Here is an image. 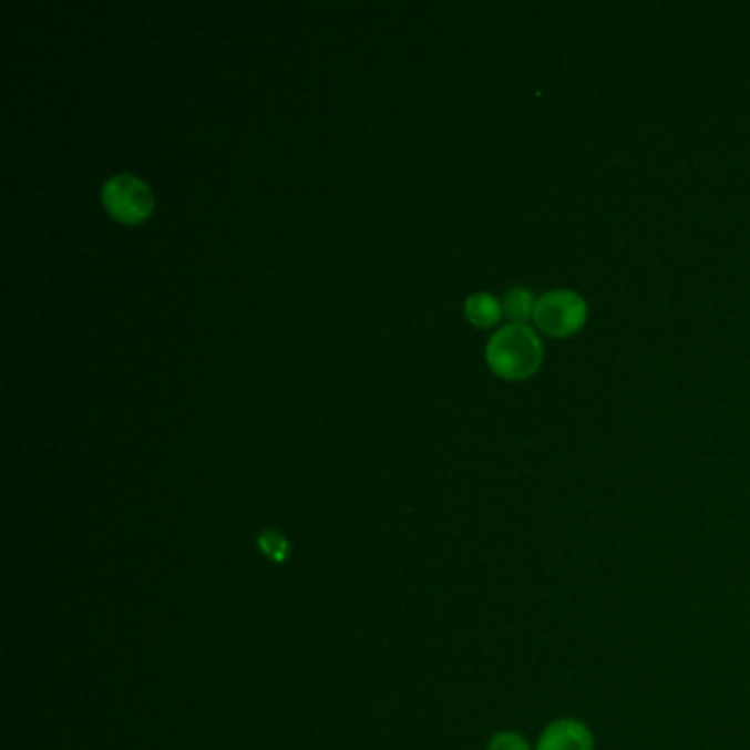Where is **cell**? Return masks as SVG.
<instances>
[{
    "instance_id": "obj_4",
    "label": "cell",
    "mask_w": 750,
    "mask_h": 750,
    "mask_svg": "<svg viewBox=\"0 0 750 750\" xmlns=\"http://www.w3.org/2000/svg\"><path fill=\"white\" fill-rule=\"evenodd\" d=\"M535 750H597V740L584 720L562 716L542 729Z\"/></svg>"
},
{
    "instance_id": "obj_7",
    "label": "cell",
    "mask_w": 750,
    "mask_h": 750,
    "mask_svg": "<svg viewBox=\"0 0 750 750\" xmlns=\"http://www.w3.org/2000/svg\"><path fill=\"white\" fill-rule=\"evenodd\" d=\"M258 544H260L263 553L269 555V557L276 559V562H285L287 555H289V548H291L289 542L285 540V535H280V533H276V531H265V533H260Z\"/></svg>"
},
{
    "instance_id": "obj_3",
    "label": "cell",
    "mask_w": 750,
    "mask_h": 750,
    "mask_svg": "<svg viewBox=\"0 0 750 750\" xmlns=\"http://www.w3.org/2000/svg\"><path fill=\"white\" fill-rule=\"evenodd\" d=\"M588 319V304L586 300L571 291V289H557L544 294L533 312V321L540 332L555 337V339H566L577 335Z\"/></svg>"
},
{
    "instance_id": "obj_8",
    "label": "cell",
    "mask_w": 750,
    "mask_h": 750,
    "mask_svg": "<svg viewBox=\"0 0 750 750\" xmlns=\"http://www.w3.org/2000/svg\"><path fill=\"white\" fill-rule=\"evenodd\" d=\"M486 750H535V747L520 731H497L489 740Z\"/></svg>"
},
{
    "instance_id": "obj_2",
    "label": "cell",
    "mask_w": 750,
    "mask_h": 750,
    "mask_svg": "<svg viewBox=\"0 0 750 750\" xmlns=\"http://www.w3.org/2000/svg\"><path fill=\"white\" fill-rule=\"evenodd\" d=\"M106 212L122 225H142L152 216L154 194L151 185L135 174H115L102 187Z\"/></svg>"
},
{
    "instance_id": "obj_5",
    "label": "cell",
    "mask_w": 750,
    "mask_h": 750,
    "mask_svg": "<svg viewBox=\"0 0 750 750\" xmlns=\"http://www.w3.org/2000/svg\"><path fill=\"white\" fill-rule=\"evenodd\" d=\"M464 317L477 328H491L502 317V306L491 294H475L464 301Z\"/></svg>"
},
{
    "instance_id": "obj_1",
    "label": "cell",
    "mask_w": 750,
    "mask_h": 750,
    "mask_svg": "<svg viewBox=\"0 0 750 750\" xmlns=\"http://www.w3.org/2000/svg\"><path fill=\"white\" fill-rule=\"evenodd\" d=\"M544 361V343L526 323L500 328L486 343V363L495 377L522 381L533 377Z\"/></svg>"
},
{
    "instance_id": "obj_6",
    "label": "cell",
    "mask_w": 750,
    "mask_h": 750,
    "mask_svg": "<svg viewBox=\"0 0 750 750\" xmlns=\"http://www.w3.org/2000/svg\"><path fill=\"white\" fill-rule=\"evenodd\" d=\"M535 304L537 300L528 289L515 287L504 296V312L513 323H524L528 317H533Z\"/></svg>"
}]
</instances>
